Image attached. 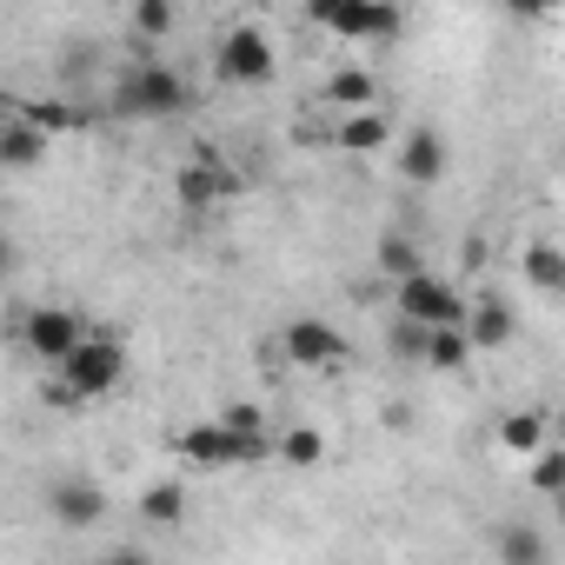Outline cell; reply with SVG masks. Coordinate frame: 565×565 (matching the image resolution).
I'll use <instances>...</instances> for the list:
<instances>
[{"label": "cell", "instance_id": "1", "mask_svg": "<svg viewBox=\"0 0 565 565\" xmlns=\"http://www.w3.org/2000/svg\"><path fill=\"white\" fill-rule=\"evenodd\" d=\"M127 380V347L114 333H87L47 380V399L54 406H87V399H107L114 386Z\"/></svg>", "mask_w": 565, "mask_h": 565}, {"label": "cell", "instance_id": "2", "mask_svg": "<svg viewBox=\"0 0 565 565\" xmlns=\"http://www.w3.org/2000/svg\"><path fill=\"white\" fill-rule=\"evenodd\" d=\"M307 14H313V28H327L347 47H386L406 34V14L386 8V0H313Z\"/></svg>", "mask_w": 565, "mask_h": 565}, {"label": "cell", "instance_id": "3", "mask_svg": "<svg viewBox=\"0 0 565 565\" xmlns=\"http://www.w3.org/2000/svg\"><path fill=\"white\" fill-rule=\"evenodd\" d=\"M180 107H186V81L167 61H134L114 87V114L127 120H173Z\"/></svg>", "mask_w": 565, "mask_h": 565}, {"label": "cell", "instance_id": "4", "mask_svg": "<svg viewBox=\"0 0 565 565\" xmlns=\"http://www.w3.org/2000/svg\"><path fill=\"white\" fill-rule=\"evenodd\" d=\"M399 320L406 327H419V333H446V327H466V294L459 287H446L439 273H413V279H399Z\"/></svg>", "mask_w": 565, "mask_h": 565}, {"label": "cell", "instance_id": "5", "mask_svg": "<svg viewBox=\"0 0 565 565\" xmlns=\"http://www.w3.org/2000/svg\"><path fill=\"white\" fill-rule=\"evenodd\" d=\"M87 333H94V327H87V313H74V307H28V313H21V347H28L41 366H61Z\"/></svg>", "mask_w": 565, "mask_h": 565}, {"label": "cell", "instance_id": "6", "mask_svg": "<svg viewBox=\"0 0 565 565\" xmlns=\"http://www.w3.org/2000/svg\"><path fill=\"white\" fill-rule=\"evenodd\" d=\"M173 193H180V206H186V213H213L220 200H233V193H239V173H233L213 147H200V153L173 173Z\"/></svg>", "mask_w": 565, "mask_h": 565}, {"label": "cell", "instance_id": "7", "mask_svg": "<svg viewBox=\"0 0 565 565\" xmlns=\"http://www.w3.org/2000/svg\"><path fill=\"white\" fill-rule=\"evenodd\" d=\"M273 67H279V54H273L266 28H246V21L226 28V41H220V74H226L233 87H266Z\"/></svg>", "mask_w": 565, "mask_h": 565}, {"label": "cell", "instance_id": "8", "mask_svg": "<svg viewBox=\"0 0 565 565\" xmlns=\"http://www.w3.org/2000/svg\"><path fill=\"white\" fill-rule=\"evenodd\" d=\"M279 347H287V360H294L300 373H333V366H347V360H353L347 333H340V327H327V320H294Z\"/></svg>", "mask_w": 565, "mask_h": 565}, {"label": "cell", "instance_id": "9", "mask_svg": "<svg viewBox=\"0 0 565 565\" xmlns=\"http://www.w3.org/2000/svg\"><path fill=\"white\" fill-rule=\"evenodd\" d=\"M47 512H54V525L87 532V525H100V519H107V492H100V486H87V479H54V486H47Z\"/></svg>", "mask_w": 565, "mask_h": 565}, {"label": "cell", "instance_id": "10", "mask_svg": "<svg viewBox=\"0 0 565 565\" xmlns=\"http://www.w3.org/2000/svg\"><path fill=\"white\" fill-rule=\"evenodd\" d=\"M173 452H180L193 472H220V466H233V439L220 433V419H193V426H180V433H173Z\"/></svg>", "mask_w": 565, "mask_h": 565}, {"label": "cell", "instance_id": "11", "mask_svg": "<svg viewBox=\"0 0 565 565\" xmlns=\"http://www.w3.org/2000/svg\"><path fill=\"white\" fill-rule=\"evenodd\" d=\"M459 333H466L472 353H499V347L512 340V307L492 300V294H486V300H466V327H459Z\"/></svg>", "mask_w": 565, "mask_h": 565}, {"label": "cell", "instance_id": "12", "mask_svg": "<svg viewBox=\"0 0 565 565\" xmlns=\"http://www.w3.org/2000/svg\"><path fill=\"white\" fill-rule=\"evenodd\" d=\"M220 433L233 439V466H253V459L273 452V439H266V413H259V406H226V413H220Z\"/></svg>", "mask_w": 565, "mask_h": 565}, {"label": "cell", "instance_id": "13", "mask_svg": "<svg viewBox=\"0 0 565 565\" xmlns=\"http://www.w3.org/2000/svg\"><path fill=\"white\" fill-rule=\"evenodd\" d=\"M399 173H406L413 186H433V180L446 173V140H439L433 127H413V134L399 140Z\"/></svg>", "mask_w": 565, "mask_h": 565}, {"label": "cell", "instance_id": "14", "mask_svg": "<svg viewBox=\"0 0 565 565\" xmlns=\"http://www.w3.org/2000/svg\"><path fill=\"white\" fill-rule=\"evenodd\" d=\"M373 100H380V81L366 74V67H333L327 74V107H340V114H373Z\"/></svg>", "mask_w": 565, "mask_h": 565}, {"label": "cell", "instance_id": "15", "mask_svg": "<svg viewBox=\"0 0 565 565\" xmlns=\"http://www.w3.org/2000/svg\"><path fill=\"white\" fill-rule=\"evenodd\" d=\"M140 519H147L153 532H173V525L186 519V479H153V486L140 492Z\"/></svg>", "mask_w": 565, "mask_h": 565}, {"label": "cell", "instance_id": "16", "mask_svg": "<svg viewBox=\"0 0 565 565\" xmlns=\"http://www.w3.org/2000/svg\"><path fill=\"white\" fill-rule=\"evenodd\" d=\"M47 160V134H34L28 120H8V134H0V167L8 173H28Z\"/></svg>", "mask_w": 565, "mask_h": 565}, {"label": "cell", "instance_id": "17", "mask_svg": "<svg viewBox=\"0 0 565 565\" xmlns=\"http://www.w3.org/2000/svg\"><path fill=\"white\" fill-rule=\"evenodd\" d=\"M386 140H393V120H386L380 107H373V114H347V120H340V147H347V153H380Z\"/></svg>", "mask_w": 565, "mask_h": 565}, {"label": "cell", "instance_id": "18", "mask_svg": "<svg viewBox=\"0 0 565 565\" xmlns=\"http://www.w3.org/2000/svg\"><path fill=\"white\" fill-rule=\"evenodd\" d=\"M373 259H380V273L393 279V287H399V279H413V273H426V259H419V239H406V233H386Z\"/></svg>", "mask_w": 565, "mask_h": 565}, {"label": "cell", "instance_id": "19", "mask_svg": "<svg viewBox=\"0 0 565 565\" xmlns=\"http://www.w3.org/2000/svg\"><path fill=\"white\" fill-rule=\"evenodd\" d=\"M499 446H505V452H539V446H545V413H532V406L505 413V419H499Z\"/></svg>", "mask_w": 565, "mask_h": 565}, {"label": "cell", "instance_id": "20", "mask_svg": "<svg viewBox=\"0 0 565 565\" xmlns=\"http://www.w3.org/2000/svg\"><path fill=\"white\" fill-rule=\"evenodd\" d=\"M525 279H532L539 294H558V287H565V253H558L552 239H532V246H525Z\"/></svg>", "mask_w": 565, "mask_h": 565}, {"label": "cell", "instance_id": "21", "mask_svg": "<svg viewBox=\"0 0 565 565\" xmlns=\"http://www.w3.org/2000/svg\"><path fill=\"white\" fill-rule=\"evenodd\" d=\"M273 452L287 459V466H320L327 459V439H320V426H287L273 439Z\"/></svg>", "mask_w": 565, "mask_h": 565}, {"label": "cell", "instance_id": "22", "mask_svg": "<svg viewBox=\"0 0 565 565\" xmlns=\"http://www.w3.org/2000/svg\"><path fill=\"white\" fill-rule=\"evenodd\" d=\"M14 120H28V127H34V134H47V140H54V134H67V127H81V114H74L67 100H21V114H14Z\"/></svg>", "mask_w": 565, "mask_h": 565}, {"label": "cell", "instance_id": "23", "mask_svg": "<svg viewBox=\"0 0 565 565\" xmlns=\"http://www.w3.org/2000/svg\"><path fill=\"white\" fill-rule=\"evenodd\" d=\"M433 373H459L466 360H472V347H466V333L459 327H446V333H426V353H419Z\"/></svg>", "mask_w": 565, "mask_h": 565}, {"label": "cell", "instance_id": "24", "mask_svg": "<svg viewBox=\"0 0 565 565\" xmlns=\"http://www.w3.org/2000/svg\"><path fill=\"white\" fill-rule=\"evenodd\" d=\"M499 558L505 565H545V532L539 525H505L499 532Z\"/></svg>", "mask_w": 565, "mask_h": 565}, {"label": "cell", "instance_id": "25", "mask_svg": "<svg viewBox=\"0 0 565 565\" xmlns=\"http://www.w3.org/2000/svg\"><path fill=\"white\" fill-rule=\"evenodd\" d=\"M173 8H167V0H140V8H134V34L140 41H160V34H173Z\"/></svg>", "mask_w": 565, "mask_h": 565}, {"label": "cell", "instance_id": "26", "mask_svg": "<svg viewBox=\"0 0 565 565\" xmlns=\"http://www.w3.org/2000/svg\"><path fill=\"white\" fill-rule=\"evenodd\" d=\"M558 486H565V452L545 439V446H539V459H532V492H558Z\"/></svg>", "mask_w": 565, "mask_h": 565}, {"label": "cell", "instance_id": "27", "mask_svg": "<svg viewBox=\"0 0 565 565\" xmlns=\"http://www.w3.org/2000/svg\"><path fill=\"white\" fill-rule=\"evenodd\" d=\"M393 353H426V333L406 327V320H393Z\"/></svg>", "mask_w": 565, "mask_h": 565}, {"label": "cell", "instance_id": "28", "mask_svg": "<svg viewBox=\"0 0 565 565\" xmlns=\"http://www.w3.org/2000/svg\"><path fill=\"white\" fill-rule=\"evenodd\" d=\"M100 565H153V558H147V552H140V545H120V552H107V558H100Z\"/></svg>", "mask_w": 565, "mask_h": 565}, {"label": "cell", "instance_id": "29", "mask_svg": "<svg viewBox=\"0 0 565 565\" xmlns=\"http://www.w3.org/2000/svg\"><path fill=\"white\" fill-rule=\"evenodd\" d=\"M14 266H21V246H14V239H8V233H0V279H8V273H14Z\"/></svg>", "mask_w": 565, "mask_h": 565}, {"label": "cell", "instance_id": "30", "mask_svg": "<svg viewBox=\"0 0 565 565\" xmlns=\"http://www.w3.org/2000/svg\"><path fill=\"white\" fill-rule=\"evenodd\" d=\"M0 134H8V114H0Z\"/></svg>", "mask_w": 565, "mask_h": 565}]
</instances>
